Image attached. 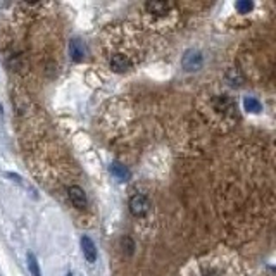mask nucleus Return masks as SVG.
Wrapping results in <instances>:
<instances>
[{
    "mask_svg": "<svg viewBox=\"0 0 276 276\" xmlns=\"http://www.w3.org/2000/svg\"><path fill=\"white\" fill-rule=\"evenodd\" d=\"M202 64H204V56H202V52L197 50V48H188L181 57L183 69L188 71V72L198 71L202 67Z\"/></svg>",
    "mask_w": 276,
    "mask_h": 276,
    "instance_id": "f257e3e1",
    "label": "nucleus"
},
{
    "mask_svg": "<svg viewBox=\"0 0 276 276\" xmlns=\"http://www.w3.org/2000/svg\"><path fill=\"white\" fill-rule=\"evenodd\" d=\"M150 211V200L143 193H135V195L130 198V212L135 217H143L147 216Z\"/></svg>",
    "mask_w": 276,
    "mask_h": 276,
    "instance_id": "f03ea898",
    "label": "nucleus"
},
{
    "mask_svg": "<svg viewBox=\"0 0 276 276\" xmlns=\"http://www.w3.org/2000/svg\"><path fill=\"white\" fill-rule=\"evenodd\" d=\"M67 195H69L71 204L76 207V209H83L86 207V193L81 187L78 185H72L67 188Z\"/></svg>",
    "mask_w": 276,
    "mask_h": 276,
    "instance_id": "7ed1b4c3",
    "label": "nucleus"
},
{
    "mask_svg": "<svg viewBox=\"0 0 276 276\" xmlns=\"http://www.w3.org/2000/svg\"><path fill=\"white\" fill-rule=\"evenodd\" d=\"M212 107H214V111H219L221 114L228 116V114H233L235 104L228 95H217L212 99Z\"/></svg>",
    "mask_w": 276,
    "mask_h": 276,
    "instance_id": "20e7f679",
    "label": "nucleus"
},
{
    "mask_svg": "<svg viewBox=\"0 0 276 276\" xmlns=\"http://www.w3.org/2000/svg\"><path fill=\"white\" fill-rule=\"evenodd\" d=\"M81 250H83L85 259L88 261L90 264H94L97 261V247L90 236H86V235L81 236Z\"/></svg>",
    "mask_w": 276,
    "mask_h": 276,
    "instance_id": "39448f33",
    "label": "nucleus"
},
{
    "mask_svg": "<svg viewBox=\"0 0 276 276\" xmlns=\"http://www.w3.org/2000/svg\"><path fill=\"white\" fill-rule=\"evenodd\" d=\"M130 67H132V62H130V59L126 56L123 54H116L111 57V69L116 71V72H124L128 71Z\"/></svg>",
    "mask_w": 276,
    "mask_h": 276,
    "instance_id": "423d86ee",
    "label": "nucleus"
},
{
    "mask_svg": "<svg viewBox=\"0 0 276 276\" xmlns=\"http://www.w3.org/2000/svg\"><path fill=\"white\" fill-rule=\"evenodd\" d=\"M145 9H147L149 14H154V16H157V17H162V16H166L168 11H169V4L168 2H159V0H152V2L145 4Z\"/></svg>",
    "mask_w": 276,
    "mask_h": 276,
    "instance_id": "0eeeda50",
    "label": "nucleus"
},
{
    "mask_svg": "<svg viewBox=\"0 0 276 276\" xmlns=\"http://www.w3.org/2000/svg\"><path fill=\"white\" fill-rule=\"evenodd\" d=\"M85 45H83V42H80L78 38H72V40L69 42V56H71V59L72 61H81L85 57Z\"/></svg>",
    "mask_w": 276,
    "mask_h": 276,
    "instance_id": "6e6552de",
    "label": "nucleus"
},
{
    "mask_svg": "<svg viewBox=\"0 0 276 276\" xmlns=\"http://www.w3.org/2000/svg\"><path fill=\"white\" fill-rule=\"evenodd\" d=\"M111 173H113V176L116 178V180H119V181H128L130 178H132L130 169L126 166H123V164H119V162L111 164Z\"/></svg>",
    "mask_w": 276,
    "mask_h": 276,
    "instance_id": "1a4fd4ad",
    "label": "nucleus"
},
{
    "mask_svg": "<svg viewBox=\"0 0 276 276\" xmlns=\"http://www.w3.org/2000/svg\"><path fill=\"white\" fill-rule=\"evenodd\" d=\"M225 78L231 86H242V85H244V76H242V72L236 69V67H230V69L226 71Z\"/></svg>",
    "mask_w": 276,
    "mask_h": 276,
    "instance_id": "9d476101",
    "label": "nucleus"
},
{
    "mask_svg": "<svg viewBox=\"0 0 276 276\" xmlns=\"http://www.w3.org/2000/svg\"><path fill=\"white\" fill-rule=\"evenodd\" d=\"M244 107L245 111H249V113H261V109H263V105L257 99H254V97H245L244 99Z\"/></svg>",
    "mask_w": 276,
    "mask_h": 276,
    "instance_id": "9b49d317",
    "label": "nucleus"
},
{
    "mask_svg": "<svg viewBox=\"0 0 276 276\" xmlns=\"http://www.w3.org/2000/svg\"><path fill=\"white\" fill-rule=\"evenodd\" d=\"M28 268H30L33 276H42L40 273V266H38V261L35 257V254H28Z\"/></svg>",
    "mask_w": 276,
    "mask_h": 276,
    "instance_id": "f8f14e48",
    "label": "nucleus"
},
{
    "mask_svg": "<svg viewBox=\"0 0 276 276\" xmlns=\"http://www.w3.org/2000/svg\"><path fill=\"white\" fill-rule=\"evenodd\" d=\"M121 245H123V250L126 255H133L135 252V242L132 240V236H123V240H121Z\"/></svg>",
    "mask_w": 276,
    "mask_h": 276,
    "instance_id": "ddd939ff",
    "label": "nucleus"
},
{
    "mask_svg": "<svg viewBox=\"0 0 276 276\" xmlns=\"http://www.w3.org/2000/svg\"><path fill=\"white\" fill-rule=\"evenodd\" d=\"M235 7L240 14H249L250 11H252L254 4L250 2V0H238V2L235 4Z\"/></svg>",
    "mask_w": 276,
    "mask_h": 276,
    "instance_id": "4468645a",
    "label": "nucleus"
},
{
    "mask_svg": "<svg viewBox=\"0 0 276 276\" xmlns=\"http://www.w3.org/2000/svg\"><path fill=\"white\" fill-rule=\"evenodd\" d=\"M206 276H219V274H217V273H207Z\"/></svg>",
    "mask_w": 276,
    "mask_h": 276,
    "instance_id": "2eb2a0df",
    "label": "nucleus"
}]
</instances>
